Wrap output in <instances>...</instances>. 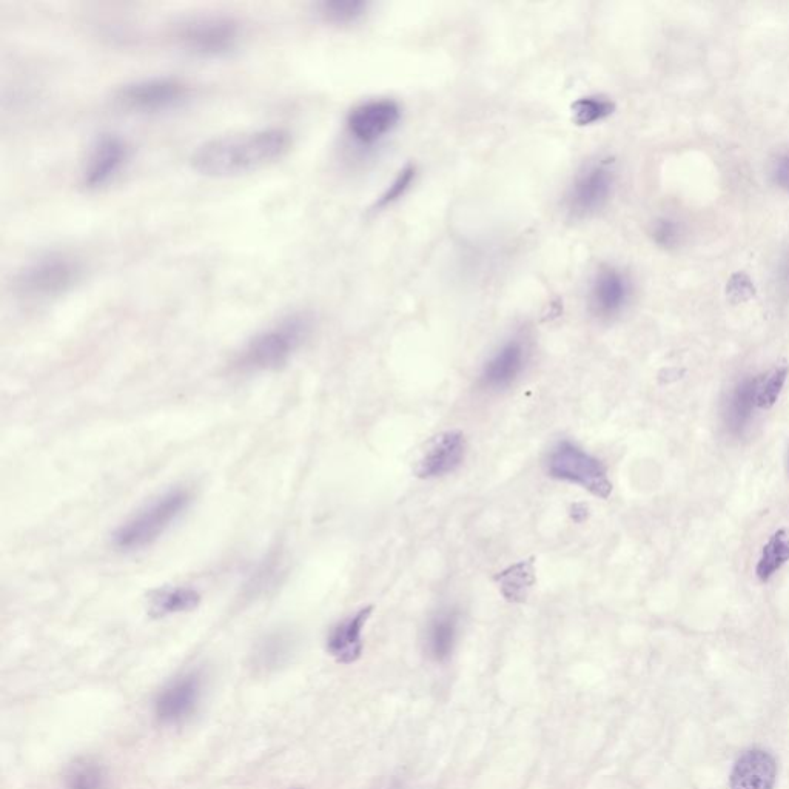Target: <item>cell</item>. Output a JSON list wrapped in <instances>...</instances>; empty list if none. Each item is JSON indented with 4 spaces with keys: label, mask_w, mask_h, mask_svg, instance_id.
<instances>
[{
    "label": "cell",
    "mask_w": 789,
    "mask_h": 789,
    "mask_svg": "<svg viewBox=\"0 0 789 789\" xmlns=\"http://www.w3.org/2000/svg\"><path fill=\"white\" fill-rule=\"evenodd\" d=\"M292 144V135L284 128L247 131L204 142L196 147L190 164L202 176L235 178L281 161Z\"/></svg>",
    "instance_id": "obj_1"
},
{
    "label": "cell",
    "mask_w": 789,
    "mask_h": 789,
    "mask_svg": "<svg viewBox=\"0 0 789 789\" xmlns=\"http://www.w3.org/2000/svg\"><path fill=\"white\" fill-rule=\"evenodd\" d=\"M312 318L306 313H293L275 326L256 335L236 360L242 372H269L286 366L309 338Z\"/></svg>",
    "instance_id": "obj_2"
},
{
    "label": "cell",
    "mask_w": 789,
    "mask_h": 789,
    "mask_svg": "<svg viewBox=\"0 0 789 789\" xmlns=\"http://www.w3.org/2000/svg\"><path fill=\"white\" fill-rule=\"evenodd\" d=\"M192 500V492L185 487L165 492L119 526L113 534L115 548L124 552L147 548L172 528V524L189 509Z\"/></svg>",
    "instance_id": "obj_3"
},
{
    "label": "cell",
    "mask_w": 789,
    "mask_h": 789,
    "mask_svg": "<svg viewBox=\"0 0 789 789\" xmlns=\"http://www.w3.org/2000/svg\"><path fill=\"white\" fill-rule=\"evenodd\" d=\"M546 471L554 480L577 484L603 500L612 494V483L605 464L571 441H560L549 450Z\"/></svg>",
    "instance_id": "obj_4"
},
{
    "label": "cell",
    "mask_w": 789,
    "mask_h": 789,
    "mask_svg": "<svg viewBox=\"0 0 789 789\" xmlns=\"http://www.w3.org/2000/svg\"><path fill=\"white\" fill-rule=\"evenodd\" d=\"M615 189V172L609 161L586 165L566 192L565 207L574 219H588L605 209Z\"/></svg>",
    "instance_id": "obj_5"
},
{
    "label": "cell",
    "mask_w": 789,
    "mask_h": 789,
    "mask_svg": "<svg viewBox=\"0 0 789 789\" xmlns=\"http://www.w3.org/2000/svg\"><path fill=\"white\" fill-rule=\"evenodd\" d=\"M81 264L65 255H48L27 267L17 287L31 298H51L70 290L81 278Z\"/></svg>",
    "instance_id": "obj_6"
},
{
    "label": "cell",
    "mask_w": 789,
    "mask_h": 789,
    "mask_svg": "<svg viewBox=\"0 0 789 789\" xmlns=\"http://www.w3.org/2000/svg\"><path fill=\"white\" fill-rule=\"evenodd\" d=\"M403 118L400 104L393 99H373L350 110L347 135L363 148L375 147L397 130Z\"/></svg>",
    "instance_id": "obj_7"
},
{
    "label": "cell",
    "mask_w": 789,
    "mask_h": 789,
    "mask_svg": "<svg viewBox=\"0 0 789 789\" xmlns=\"http://www.w3.org/2000/svg\"><path fill=\"white\" fill-rule=\"evenodd\" d=\"M190 96V87L178 79L155 78L125 85L116 93L115 101L122 110L135 113H156L175 108Z\"/></svg>",
    "instance_id": "obj_8"
},
{
    "label": "cell",
    "mask_w": 789,
    "mask_h": 789,
    "mask_svg": "<svg viewBox=\"0 0 789 789\" xmlns=\"http://www.w3.org/2000/svg\"><path fill=\"white\" fill-rule=\"evenodd\" d=\"M239 25L222 17H204L187 22L178 31V41L185 50L213 58L230 53L239 41Z\"/></svg>",
    "instance_id": "obj_9"
},
{
    "label": "cell",
    "mask_w": 789,
    "mask_h": 789,
    "mask_svg": "<svg viewBox=\"0 0 789 789\" xmlns=\"http://www.w3.org/2000/svg\"><path fill=\"white\" fill-rule=\"evenodd\" d=\"M632 295L631 279L615 267H601L589 286L588 306L595 318L609 321L617 318Z\"/></svg>",
    "instance_id": "obj_10"
},
{
    "label": "cell",
    "mask_w": 789,
    "mask_h": 789,
    "mask_svg": "<svg viewBox=\"0 0 789 789\" xmlns=\"http://www.w3.org/2000/svg\"><path fill=\"white\" fill-rule=\"evenodd\" d=\"M466 455V438L460 430H449L430 438L413 466V474L423 480L444 477L457 471Z\"/></svg>",
    "instance_id": "obj_11"
},
{
    "label": "cell",
    "mask_w": 789,
    "mask_h": 789,
    "mask_svg": "<svg viewBox=\"0 0 789 789\" xmlns=\"http://www.w3.org/2000/svg\"><path fill=\"white\" fill-rule=\"evenodd\" d=\"M130 159V147L116 135H102L91 147L82 172V185L88 190H98L110 184Z\"/></svg>",
    "instance_id": "obj_12"
},
{
    "label": "cell",
    "mask_w": 789,
    "mask_h": 789,
    "mask_svg": "<svg viewBox=\"0 0 789 789\" xmlns=\"http://www.w3.org/2000/svg\"><path fill=\"white\" fill-rule=\"evenodd\" d=\"M529 343L523 336L509 338L484 364L480 386L486 390H504L511 387L524 372L529 361Z\"/></svg>",
    "instance_id": "obj_13"
},
{
    "label": "cell",
    "mask_w": 789,
    "mask_h": 789,
    "mask_svg": "<svg viewBox=\"0 0 789 789\" xmlns=\"http://www.w3.org/2000/svg\"><path fill=\"white\" fill-rule=\"evenodd\" d=\"M202 680L198 674L182 675L159 694L156 717L164 725H175L192 716L201 697Z\"/></svg>",
    "instance_id": "obj_14"
},
{
    "label": "cell",
    "mask_w": 789,
    "mask_h": 789,
    "mask_svg": "<svg viewBox=\"0 0 789 789\" xmlns=\"http://www.w3.org/2000/svg\"><path fill=\"white\" fill-rule=\"evenodd\" d=\"M777 763L765 749H749L732 768L731 789H774Z\"/></svg>",
    "instance_id": "obj_15"
},
{
    "label": "cell",
    "mask_w": 789,
    "mask_h": 789,
    "mask_svg": "<svg viewBox=\"0 0 789 789\" xmlns=\"http://www.w3.org/2000/svg\"><path fill=\"white\" fill-rule=\"evenodd\" d=\"M372 612V606L360 609L330 631L327 651L336 662L350 665L360 659L363 654V629Z\"/></svg>",
    "instance_id": "obj_16"
},
{
    "label": "cell",
    "mask_w": 789,
    "mask_h": 789,
    "mask_svg": "<svg viewBox=\"0 0 789 789\" xmlns=\"http://www.w3.org/2000/svg\"><path fill=\"white\" fill-rule=\"evenodd\" d=\"M760 377H746L734 387L726 406L725 421L732 434H742L757 407Z\"/></svg>",
    "instance_id": "obj_17"
},
{
    "label": "cell",
    "mask_w": 789,
    "mask_h": 789,
    "mask_svg": "<svg viewBox=\"0 0 789 789\" xmlns=\"http://www.w3.org/2000/svg\"><path fill=\"white\" fill-rule=\"evenodd\" d=\"M460 615L454 609L438 612L427 628V651L438 662L449 659L457 642Z\"/></svg>",
    "instance_id": "obj_18"
},
{
    "label": "cell",
    "mask_w": 789,
    "mask_h": 789,
    "mask_svg": "<svg viewBox=\"0 0 789 789\" xmlns=\"http://www.w3.org/2000/svg\"><path fill=\"white\" fill-rule=\"evenodd\" d=\"M201 595L192 588H164L153 592L148 600V614L155 618L190 612L198 608Z\"/></svg>",
    "instance_id": "obj_19"
},
{
    "label": "cell",
    "mask_w": 789,
    "mask_h": 789,
    "mask_svg": "<svg viewBox=\"0 0 789 789\" xmlns=\"http://www.w3.org/2000/svg\"><path fill=\"white\" fill-rule=\"evenodd\" d=\"M786 563H789V532L779 529L763 544L760 552L756 566L760 583H768Z\"/></svg>",
    "instance_id": "obj_20"
},
{
    "label": "cell",
    "mask_w": 789,
    "mask_h": 789,
    "mask_svg": "<svg viewBox=\"0 0 789 789\" xmlns=\"http://www.w3.org/2000/svg\"><path fill=\"white\" fill-rule=\"evenodd\" d=\"M615 111V104L605 96H586L572 105V119L577 125H594L605 121Z\"/></svg>",
    "instance_id": "obj_21"
},
{
    "label": "cell",
    "mask_w": 789,
    "mask_h": 789,
    "mask_svg": "<svg viewBox=\"0 0 789 789\" xmlns=\"http://www.w3.org/2000/svg\"><path fill=\"white\" fill-rule=\"evenodd\" d=\"M65 789H107V774L98 763L78 762L65 777Z\"/></svg>",
    "instance_id": "obj_22"
},
{
    "label": "cell",
    "mask_w": 789,
    "mask_h": 789,
    "mask_svg": "<svg viewBox=\"0 0 789 789\" xmlns=\"http://www.w3.org/2000/svg\"><path fill=\"white\" fill-rule=\"evenodd\" d=\"M367 8L369 4L366 0H327L321 4L324 17L336 25H349L360 21Z\"/></svg>",
    "instance_id": "obj_23"
},
{
    "label": "cell",
    "mask_w": 789,
    "mask_h": 789,
    "mask_svg": "<svg viewBox=\"0 0 789 789\" xmlns=\"http://www.w3.org/2000/svg\"><path fill=\"white\" fill-rule=\"evenodd\" d=\"M532 574H534L532 563H518L514 568L498 575L497 580L500 581L507 600H524L526 597L524 589L531 588L534 583V575Z\"/></svg>",
    "instance_id": "obj_24"
},
{
    "label": "cell",
    "mask_w": 789,
    "mask_h": 789,
    "mask_svg": "<svg viewBox=\"0 0 789 789\" xmlns=\"http://www.w3.org/2000/svg\"><path fill=\"white\" fill-rule=\"evenodd\" d=\"M788 375V367L779 366L771 370L765 377H760L759 392H757V407L759 409L769 410L776 406L786 380H788Z\"/></svg>",
    "instance_id": "obj_25"
},
{
    "label": "cell",
    "mask_w": 789,
    "mask_h": 789,
    "mask_svg": "<svg viewBox=\"0 0 789 789\" xmlns=\"http://www.w3.org/2000/svg\"><path fill=\"white\" fill-rule=\"evenodd\" d=\"M415 179H417V167L415 165L410 164L401 168L398 175L390 182L389 187L384 190L383 195L378 198L375 207L378 210H384L389 209L393 204H397L412 189Z\"/></svg>",
    "instance_id": "obj_26"
},
{
    "label": "cell",
    "mask_w": 789,
    "mask_h": 789,
    "mask_svg": "<svg viewBox=\"0 0 789 789\" xmlns=\"http://www.w3.org/2000/svg\"><path fill=\"white\" fill-rule=\"evenodd\" d=\"M680 236H682L680 225L672 221V219H659L652 227V238H654L655 244L665 247V249H672V247L677 246Z\"/></svg>",
    "instance_id": "obj_27"
},
{
    "label": "cell",
    "mask_w": 789,
    "mask_h": 789,
    "mask_svg": "<svg viewBox=\"0 0 789 789\" xmlns=\"http://www.w3.org/2000/svg\"><path fill=\"white\" fill-rule=\"evenodd\" d=\"M290 651V640L283 634H276L272 635V637L267 638L264 645H262L261 651H259V655H261V659L264 662H276V660H281L289 654Z\"/></svg>",
    "instance_id": "obj_28"
},
{
    "label": "cell",
    "mask_w": 789,
    "mask_h": 789,
    "mask_svg": "<svg viewBox=\"0 0 789 789\" xmlns=\"http://www.w3.org/2000/svg\"><path fill=\"white\" fill-rule=\"evenodd\" d=\"M774 178H776L777 184L789 193V155L783 156V158L777 162L776 170H774Z\"/></svg>",
    "instance_id": "obj_29"
}]
</instances>
